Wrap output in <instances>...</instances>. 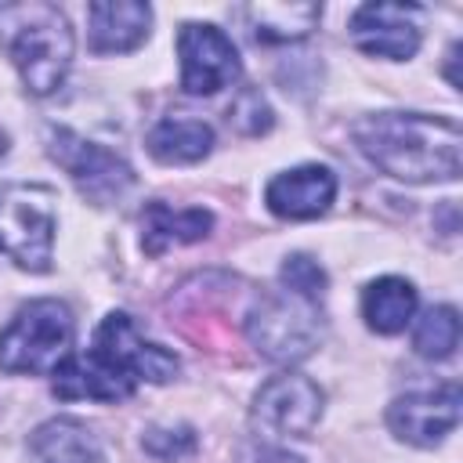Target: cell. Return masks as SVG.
I'll return each mask as SVG.
<instances>
[{
    "mask_svg": "<svg viewBox=\"0 0 463 463\" xmlns=\"http://www.w3.org/2000/svg\"><path fill=\"white\" fill-rule=\"evenodd\" d=\"M358 152L394 181L430 184L459 177L463 134L452 116L373 112L351 123Z\"/></svg>",
    "mask_w": 463,
    "mask_h": 463,
    "instance_id": "6da1fadb",
    "label": "cell"
},
{
    "mask_svg": "<svg viewBox=\"0 0 463 463\" xmlns=\"http://www.w3.org/2000/svg\"><path fill=\"white\" fill-rule=\"evenodd\" d=\"M72 29L69 18L47 0L0 4V51L18 69L29 94H54L72 65Z\"/></svg>",
    "mask_w": 463,
    "mask_h": 463,
    "instance_id": "7a4b0ae2",
    "label": "cell"
},
{
    "mask_svg": "<svg viewBox=\"0 0 463 463\" xmlns=\"http://www.w3.org/2000/svg\"><path fill=\"white\" fill-rule=\"evenodd\" d=\"M250 344L275 365H297L322 344V307L289 289L260 293L246 311Z\"/></svg>",
    "mask_w": 463,
    "mask_h": 463,
    "instance_id": "3957f363",
    "label": "cell"
},
{
    "mask_svg": "<svg viewBox=\"0 0 463 463\" xmlns=\"http://www.w3.org/2000/svg\"><path fill=\"white\" fill-rule=\"evenodd\" d=\"M72 347V311L54 300H29L0 333V369L4 373H54Z\"/></svg>",
    "mask_w": 463,
    "mask_h": 463,
    "instance_id": "277c9868",
    "label": "cell"
},
{
    "mask_svg": "<svg viewBox=\"0 0 463 463\" xmlns=\"http://www.w3.org/2000/svg\"><path fill=\"white\" fill-rule=\"evenodd\" d=\"M0 253L25 271H47L54 257V188L0 184Z\"/></svg>",
    "mask_w": 463,
    "mask_h": 463,
    "instance_id": "5b68a950",
    "label": "cell"
},
{
    "mask_svg": "<svg viewBox=\"0 0 463 463\" xmlns=\"http://www.w3.org/2000/svg\"><path fill=\"white\" fill-rule=\"evenodd\" d=\"M47 152L76 181V188L98 206L116 203L134 184V170L123 156H116L112 148H105L98 141H87L83 134H76L69 127H51Z\"/></svg>",
    "mask_w": 463,
    "mask_h": 463,
    "instance_id": "8992f818",
    "label": "cell"
},
{
    "mask_svg": "<svg viewBox=\"0 0 463 463\" xmlns=\"http://www.w3.org/2000/svg\"><path fill=\"white\" fill-rule=\"evenodd\" d=\"M177 58H181V90L195 94V98L224 90L242 72V61H239V51H235L232 36H224L210 22L181 25Z\"/></svg>",
    "mask_w": 463,
    "mask_h": 463,
    "instance_id": "52a82bcc",
    "label": "cell"
},
{
    "mask_svg": "<svg viewBox=\"0 0 463 463\" xmlns=\"http://www.w3.org/2000/svg\"><path fill=\"white\" fill-rule=\"evenodd\" d=\"M322 391L300 373H282L260 383L253 394V420L275 438H311L322 416Z\"/></svg>",
    "mask_w": 463,
    "mask_h": 463,
    "instance_id": "ba28073f",
    "label": "cell"
},
{
    "mask_svg": "<svg viewBox=\"0 0 463 463\" xmlns=\"http://www.w3.org/2000/svg\"><path fill=\"white\" fill-rule=\"evenodd\" d=\"M456 423H459V383L409 391L387 405L391 434L416 449H434L456 430Z\"/></svg>",
    "mask_w": 463,
    "mask_h": 463,
    "instance_id": "9c48e42d",
    "label": "cell"
},
{
    "mask_svg": "<svg viewBox=\"0 0 463 463\" xmlns=\"http://www.w3.org/2000/svg\"><path fill=\"white\" fill-rule=\"evenodd\" d=\"M420 18L423 11L416 4H362L351 14V43L373 58H387V61H405L416 54L420 47Z\"/></svg>",
    "mask_w": 463,
    "mask_h": 463,
    "instance_id": "30bf717a",
    "label": "cell"
},
{
    "mask_svg": "<svg viewBox=\"0 0 463 463\" xmlns=\"http://www.w3.org/2000/svg\"><path fill=\"white\" fill-rule=\"evenodd\" d=\"M94 351L109 354L116 365H123L137 383L148 380V383H166L174 380L177 373V358L174 351L145 340V333L134 326V318L127 311H109L101 318V326L94 329Z\"/></svg>",
    "mask_w": 463,
    "mask_h": 463,
    "instance_id": "8fae6325",
    "label": "cell"
},
{
    "mask_svg": "<svg viewBox=\"0 0 463 463\" xmlns=\"http://www.w3.org/2000/svg\"><path fill=\"white\" fill-rule=\"evenodd\" d=\"M137 391V380L116 365L109 354L101 351H87V354H69L58 369H54V394L61 402H123Z\"/></svg>",
    "mask_w": 463,
    "mask_h": 463,
    "instance_id": "7c38bea8",
    "label": "cell"
},
{
    "mask_svg": "<svg viewBox=\"0 0 463 463\" xmlns=\"http://www.w3.org/2000/svg\"><path fill=\"white\" fill-rule=\"evenodd\" d=\"M336 199V177L329 166L304 163L293 170H282L268 181L264 203L282 221H311L322 217Z\"/></svg>",
    "mask_w": 463,
    "mask_h": 463,
    "instance_id": "4fadbf2b",
    "label": "cell"
},
{
    "mask_svg": "<svg viewBox=\"0 0 463 463\" xmlns=\"http://www.w3.org/2000/svg\"><path fill=\"white\" fill-rule=\"evenodd\" d=\"M152 7L137 0H98L87 4V43L94 54H123L145 43Z\"/></svg>",
    "mask_w": 463,
    "mask_h": 463,
    "instance_id": "5bb4252c",
    "label": "cell"
},
{
    "mask_svg": "<svg viewBox=\"0 0 463 463\" xmlns=\"http://www.w3.org/2000/svg\"><path fill=\"white\" fill-rule=\"evenodd\" d=\"M213 228V213L188 206V210H174L166 203H148L141 213V250L148 257L166 253L170 246H188L206 239Z\"/></svg>",
    "mask_w": 463,
    "mask_h": 463,
    "instance_id": "9a60e30c",
    "label": "cell"
},
{
    "mask_svg": "<svg viewBox=\"0 0 463 463\" xmlns=\"http://www.w3.org/2000/svg\"><path fill=\"white\" fill-rule=\"evenodd\" d=\"M29 456L33 463H101V441L87 423L54 416L33 430Z\"/></svg>",
    "mask_w": 463,
    "mask_h": 463,
    "instance_id": "2e32d148",
    "label": "cell"
},
{
    "mask_svg": "<svg viewBox=\"0 0 463 463\" xmlns=\"http://www.w3.org/2000/svg\"><path fill=\"white\" fill-rule=\"evenodd\" d=\"M412 311H416V289L409 279L383 275L362 289V318L373 333H383V336L402 333L412 322Z\"/></svg>",
    "mask_w": 463,
    "mask_h": 463,
    "instance_id": "e0dca14e",
    "label": "cell"
},
{
    "mask_svg": "<svg viewBox=\"0 0 463 463\" xmlns=\"http://www.w3.org/2000/svg\"><path fill=\"white\" fill-rule=\"evenodd\" d=\"M152 159L177 166V163H199L210 156L213 148V127L203 119H188V116H174V119H159L148 137H145Z\"/></svg>",
    "mask_w": 463,
    "mask_h": 463,
    "instance_id": "ac0fdd59",
    "label": "cell"
},
{
    "mask_svg": "<svg viewBox=\"0 0 463 463\" xmlns=\"http://www.w3.org/2000/svg\"><path fill=\"white\" fill-rule=\"evenodd\" d=\"M242 14L257 43H293L315 29V22L322 18V7L318 4H250Z\"/></svg>",
    "mask_w": 463,
    "mask_h": 463,
    "instance_id": "d6986e66",
    "label": "cell"
},
{
    "mask_svg": "<svg viewBox=\"0 0 463 463\" xmlns=\"http://www.w3.org/2000/svg\"><path fill=\"white\" fill-rule=\"evenodd\" d=\"M412 347L420 358L441 362L459 347V311L452 304L427 307L412 329Z\"/></svg>",
    "mask_w": 463,
    "mask_h": 463,
    "instance_id": "ffe728a7",
    "label": "cell"
},
{
    "mask_svg": "<svg viewBox=\"0 0 463 463\" xmlns=\"http://www.w3.org/2000/svg\"><path fill=\"white\" fill-rule=\"evenodd\" d=\"M279 282H282V289L300 293V297L322 304L329 279H326V271H322V264H318L315 257H307V253H289L286 264H282V271H279Z\"/></svg>",
    "mask_w": 463,
    "mask_h": 463,
    "instance_id": "44dd1931",
    "label": "cell"
},
{
    "mask_svg": "<svg viewBox=\"0 0 463 463\" xmlns=\"http://www.w3.org/2000/svg\"><path fill=\"white\" fill-rule=\"evenodd\" d=\"M228 119L235 123V130L257 137V134H264V130L271 127V109H268V101L260 98V90L242 87L239 98H235L232 109H228Z\"/></svg>",
    "mask_w": 463,
    "mask_h": 463,
    "instance_id": "7402d4cb",
    "label": "cell"
},
{
    "mask_svg": "<svg viewBox=\"0 0 463 463\" xmlns=\"http://www.w3.org/2000/svg\"><path fill=\"white\" fill-rule=\"evenodd\" d=\"M156 459H181V456H188L192 449H195V434L188 430V427H152L148 434H145V441H141Z\"/></svg>",
    "mask_w": 463,
    "mask_h": 463,
    "instance_id": "603a6c76",
    "label": "cell"
},
{
    "mask_svg": "<svg viewBox=\"0 0 463 463\" xmlns=\"http://www.w3.org/2000/svg\"><path fill=\"white\" fill-rule=\"evenodd\" d=\"M242 463H304V459L279 449V445H253L242 452Z\"/></svg>",
    "mask_w": 463,
    "mask_h": 463,
    "instance_id": "cb8c5ba5",
    "label": "cell"
},
{
    "mask_svg": "<svg viewBox=\"0 0 463 463\" xmlns=\"http://www.w3.org/2000/svg\"><path fill=\"white\" fill-rule=\"evenodd\" d=\"M0 152H4V137H0Z\"/></svg>",
    "mask_w": 463,
    "mask_h": 463,
    "instance_id": "d4e9b609",
    "label": "cell"
}]
</instances>
